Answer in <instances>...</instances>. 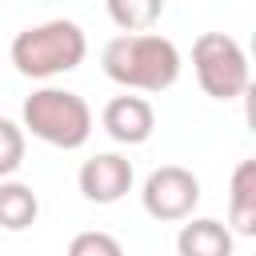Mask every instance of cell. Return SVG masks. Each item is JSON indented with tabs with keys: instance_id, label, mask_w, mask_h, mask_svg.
I'll list each match as a JSON object with an SVG mask.
<instances>
[{
	"instance_id": "cell-1",
	"label": "cell",
	"mask_w": 256,
	"mask_h": 256,
	"mask_svg": "<svg viewBox=\"0 0 256 256\" xmlns=\"http://www.w3.org/2000/svg\"><path fill=\"white\" fill-rule=\"evenodd\" d=\"M180 48L160 32H124L100 52L104 76L128 92H168L180 80Z\"/></svg>"
},
{
	"instance_id": "cell-2",
	"label": "cell",
	"mask_w": 256,
	"mask_h": 256,
	"mask_svg": "<svg viewBox=\"0 0 256 256\" xmlns=\"http://www.w3.org/2000/svg\"><path fill=\"white\" fill-rule=\"evenodd\" d=\"M12 68L28 80H52L76 72L88 56V36L76 20H44L12 36Z\"/></svg>"
},
{
	"instance_id": "cell-9",
	"label": "cell",
	"mask_w": 256,
	"mask_h": 256,
	"mask_svg": "<svg viewBox=\"0 0 256 256\" xmlns=\"http://www.w3.org/2000/svg\"><path fill=\"white\" fill-rule=\"evenodd\" d=\"M228 224H232V236H256V160H240L232 168Z\"/></svg>"
},
{
	"instance_id": "cell-6",
	"label": "cell",
	"mask_w": 256,
	"mask_h": 256,
	"mask_svg": "<svg viewBox=\"0 0 256 256\" xmlns=\"http://www.w3.org/2000/svg\"><path fill=\"white\" fill-rule=\"evenodd\" d=\"M76 184H80L84 200H92V204H116L132 188V160L120 156V152H96L92 160L80 164Z\"/></svg>"
},
{
	"instance_id": "cell-3",
	"label": "cell",
	"mask_w": 256,
	"mask_h": 256,
	"mask_svg": "<svg viewBox=\"0 0 256 256\" xmlns=\"http://www.w3.org/2000/svg\"><path fill=\"white\" fill-rule=\"evenodd\" d=\"M20 128L24 136L32 132L36 140L52 144V148H80L88 136H92V108L80 92H68V88H36L32 96H24V108H20Z\"/></svg>"
},
{
	"instance_id": "cell-12",
	"label": "cell",
	"mask_w": 256,
	"mask_h": 256,
	"mask_svg": "<svg viewBox=\"0 0 256 256\" xmlns=\"http://www.w3.org/2000/svg\"><path fill=\"white\" fill-rule=\"evenodd\" d=\"M24 152H28V136L16 120L0 116V180H12L24 164Z\"/></svg>"
},
{
	"instance_id": "cell-4",
	"label": "cell",
	"mask_w": 256,
	"mask_h": 256,
	"mask_svg": "<svg viewBox=\"0 0 256 256\" xmlns=\"http://www.w3.org/2000/svg\"><path fill=\"white\" fill-rule=\"evenodd\" d=\"M192 68L212 100H240L248 92V56L228 32H200L192 44Z\"/></svg>"
},
{
	"instance_id": "cell-8",
	"label": "cell",
	"mask_w": 256,
	"mask_h": 256,
	"mask_svg": "<svg viewBox=\"0 0 256 256\" xmlns=\"http://www.w3.org/2000/svg\"><path fill=\"white\" fill-rule=\"evenodd\" d=\"M176 252L180 256H232L236 252V236L228 224L212 220V216H188V224H180L176 232Z\"/></svg>"
},
{
	"instance_id": "cell-10",
	"label": "cell",
	"mask_w": 256,
	"mask_h": 256,
	"mask_svg": "<svg viewBox=\"0 0 256 256\" xmlns=\"http://www.w3.org/2000/svg\"><path fill=\"white\" fill-rule=\"evenodd\" d=\"M40 216V200L28 184L20 180H0V228L4 232H24Z\"/></svg>"
},
{
	"instance_id": "cell-7",
	"label": "cell",
	"mask_w": 256,
	"mask_h": 256,
	"mask_svg": "<svg viewBox=\"0 0 256 256\" xmlns=\"http://www.w3.org/2000/svg\"><path fill=\"white\" fill-rule=\"evenodd\" d=\"M104 132L116 140V144H144L156 128V112L144 96H112L104 104Z\"/></svg>"
},
{
	"instance_id": "cell-13",
	"label": "cell",
	"mask_w": 256,
	"mask_h": 256,
	"mask_svg": "<svg viewBox=\"0 0 256 256\" xmlns=\"http://www.w3.org/2000/svg\"><path fill=\"white\" fill-rule=\"evenodd\" d=\"M68 256H124V244L112 232H76L68 240Z\"/></svg>"
},
{
	"instance_id": "cell-5",
	"label": "cell",
	"mask_w": 256,
	"mask_h": 256,
	"mask_svg": "<svg viewBox=\"0 0 256 256\" xmlns=\"http://www.w3.org/2000/svg\"><path fill=\"white\" fill-rule=\"evenodd\" d=\"M140 204L152 220L160 224H176V220H188L200 204V180L192 168H180V164H164L156 172H148L144 188H140Z\"/></svg>"
},
{
	"instance_id": "cell-11",
	"label": "cell",
	"mask_w": 256,
	"mask_h": 256,
	"mask_svg": "<svg viewBox=\"0 0 256 256\" xmlns=\"http://www.w3.org/2000/svg\"><path fill=\"white\" fill-rule=\"evenodd\" d=\"M104 8L120 32H148L164 16V0H104Z\"/></svg>"
}]
</instances>
